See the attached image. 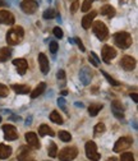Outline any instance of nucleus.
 <instances>
[{"label":"nucleus","instance_id":"2eb2a0df","mask_svg":"<svg viewBox=\"0 0 138 161\" xmlns=\"http://www.w3.org/2000/svg\"><path fill=\"white\" fill-rule=\"evenodd\" d=\"M39 64H40V69L42 74L49 73V60H47V56L44 53L39 54Z\"/></svg>","mask_w":138,"mask_h":161},{"label":"nucleus","instance_id":"ea45409f","mask_svg":"<svg viewBox=\"0 0 138 161\" xmlns=\"http://www.w3.org/2000/svg\"><path fill=\"white\" fill-rule=\"evenodd\" d=\"M78 8H79V1H78V0H75V1H73L72 5H70V12L75 13L78 10Z\"/></svg>","mask_w":138,"mask_h":161},{"label":"nucleus","instance_id":"4be33fe9","mask_svg":"<svg viewBox=\"0 0 138 161\" xmlns=\"http://www.w3.org/2000/svg\"><path fill=\"white\" fill-rule=\"evenodd\" d=\"M39 133L41 137H44V136H51V137H54L55 133L53 132V129L49 127V125H46V124H42L39 127Z\"/></svg>","mask_w":138,"mask_h":161},{"label":"nucleus","instance_id":"6e6552de","mask_svg":"<svg viewBox=\"0 0 138 161\" xmlns=\"http://www.w3.org/2000/svg\"><path fill=\"white\" fill-rule=\"evenodd\" d=\"M21 8L26 14H33L39 8V4L35 0H23L21 3Z\"/></svg>","mask_w":138,"mask_h":161},{"label":"nucleus","instance_id":"49530a36","mask_svg":"<svg viewBox=\"0 0 138 161\" xmlns=\"http://www.w3.org/2000/svg\"><path fill=\"white\" fill-rule=\"evenodd\" d=\"M61 95H63V96H65V95H68V92H66V91H61Z\"/></svg>","mask_w":138,"mask_h":161},{"label":"nucleus","instance_id":"f8f14e48","mask_svg":"<svg viewBox=\"0 0 138 161\" xmlns=\"http://www.w3.org/2000/svg\"><path fill=\"white\" fill-rule=\"evenodd\" d=\"M91 78H92V73H91V70H90L87 67H83L82 69H81V72H79V79H81V82H82L84 86L90 84V82H91Z\"/></svg>","mask_w":138,"mask_h":161},{"label":"nucleus","instance_id":"473e14b6","mask_svg":"<svg viewBox=\"0 0 138 161\" xmlns=\"http://www.w3.org/2000/svg\"><path fill=\"white\" fill-rule=\"evenodd\" d=\"M120 161H134V156H133L132 152H124L122 154Z\"/></svg>","mask_w":138,"mask_h":161},{"label":"nucleus","instance_id":"c85d7f7f","mask_svg":"<svg viewBox=\"0 0 138 161\" xmlns=\"http://www.w3.org/2000/svg\"><path fill=\"white\" fill-rule=\"evenodd\" d=\"M59 138L63 142H69L70 139H72V136H70V133H68L66 130H60L59 132Z\"/></svg>","mask_w":138,"mask_h":161},{"label":"nucleus","instance_id":"2f4dec72","mask_svg":"<svg viewBox=\"0 0 138 161\" xmlns=\"http://www.w3.org/2000/svg\"><path fill=\"white\" fill-rule=\"evenodd\" d=\"M105 129H106L105 124H104V123H98V124L95 125V129L93 130H95V134H100V133H104Z\"/></svg>","mask_w":138,"mask_h":161},{"label":"nucleus","instance_id":"20e7f679","mask_svg":"<svg viewBox=\"0 0 138 161\" xmlns=\"http://www.w3.org/2000/svg\"><path fill=\"white\" fill-rule=\"evenodd\" d=\"M78 151L75 147H65L60 151L59 154V159L60 161H72L77 157Z\"/></svg>","mask_w":138,"mask_h":161},{"label":"nucleus","instance_id":"9b49d317","mask_svg":"<svg viewBox=\"0 0 138 161\" xmlns=\"http://www.w3.org/2000/svg\"><path fill=\"white\" fill-rule=\"evenodd\" d=\"M16 22V18H14V16L8 12V10H0V23L1 25H13V23Z\"/></svg>","mask_w":138,"mask_h":161},{"label":"nucleus","instance_id":"dca6fc26","mask_svg":"<svg viewBox=\"0 0 138 161\" xmlns=\"http://www.w3.org/2000/svg\"><path fill=\"white\" fill-rule=\"evenodd\" d=\"M13 64L17 67V69H18V73H19L21 75H23V74H26V70H27V68H28V64H27V60L26 59H14L13 60Z\"/></svg>","mask_w":138,"mask_h":161},{"label":"nucleus","instance_id":"6ab92c4d","mask_svg":"<svg viewBox=\"0 0 138 161\" xmlns=\"http://www.w3.org/2000/svg\"><path fill=\"white\" fill-rule=\"evenodd\" d=\"M12 89L16 93H19V95L30 93V91H31L30 86H26V84H12Z\"/></svg>","mask_w":138,"mask_h":161},{"label":"nucleus","instance_id":"aec40b11","mask_svg":"<svg viewBox=\"0 0 138 161\" xmlns=\"http://www.w3.org/2000/svg\"><path fill=\"white\" fill-rule=\"evenodd\" d=\"M12 155V147L7 145H0V159L5 160Z\"/></svg>","mask_w":138,"mask_h":161},{"label":"nucleus","instance_id":"f03ea898","mask_svg":"<svg viewBox=\"0 0 138 161\" xmlns=\"http://www.w3.org/2000/svg\"><path fill=\"white\" fill-rule=\"evenodd\" d=\"M114 42L120 49H128L132 45V36L128 32H118L114 35Z\"/></svg>","mask_w":138,"mask_h":161},{"label":"nucleus","instance_id":"a18cd8bd","mask_svg":"<svg viewBox=\"0 0 138 161\" xmlns=\"http://www.w3.org/2000/svg\"><path fill=\"white\" fill-rule=\"evenodd\" d=\"M0 5H7V3L4 0H0Z\"/></svg>","mask_w":138,"mask_h":161},{"label":"nucleus","instance_id":"7ed1b4c3","mask_svg":"<svg viewBox=\"0 0 138 161\" xmlns=\"http://www.w3.org/2000/svg\"><path fill=\"white\" fill-rule=\"evenodd\" d=\"M92 30H93V34L96 35V37L98 40H106L107 36H109V30L107 27L105 26V23H102L101 21H96L93 22V26H92Z\"/></svg>","mask_w":138,"mask_h":161},{"label":"nucleus","instance_id":"5701e85b","mask_svg":"<svg viewBox=\"0 0 138 161\" xmlns=\"http://www.w3.org/2000/svg\"><path fill=\"white\" fill-rule=\"evenodd\" d=\"M10 55H12L10 47H1V49H0V61H1V63L7 61L9 58H10Z\"/></svg>","mask_w":138,"mask_h":161},{"label":"nucleus","instance_id":"c03bdc74","mask_svg":"<svg viewBox=\"0 0 138 161\" xmlns=\"http://www.w3.org/2000/svg\"><path fill=\"white\" fill-rule=\"evenodd\" d=\"M106 161H119V160H118L116 157H109Z\"/></svg>","mask_w":138,"mask_h":161},{"label":"nucleus","instance_id":"a19ab883","mask_svg":"<svg viewBox=\"0 0 138 161\" xmlns=\"http://www.w3.org/2000/svg\"><path fill=\"white\" fill-rule=\"evenodd\" d=\"M56 77H58L59 79H64V78H65V73H64V70H59L58 74H56Z\"/></svg>","mask_w":138,"mask_h":161},{"label":"nucleus","instance_id":"f3484780","mask_svg":"<svg viewBox=\"0 0 138 161\" xmlns=\"http://www.w3.org/2000/svg\"><path fill=\"white\" fill-rule=\"evenodd\" d=\"M31 157V151L27 146H22V147L18 150V160L19 161H30Z\"/></svg>","mask_w":138,"mask_h":161},{"label":"nucleus","instance_id":"c9c22d12","mask_svg":"<svg viewBox=\"0 0 138 161\" xmlns=\"http://www.w3.org/2000/svg\"><path fill=\"white\" fill-rule=\"evenodd\" d=\"M49 49H50V51L53 54H55L56 51H58V49H59V46H58V42L56 41H51L50 42V46H49Z\"/></svg>","mask_w":138,"mask_h":161},{"label":"nucleus","instance_id":"4c0bfd02","mask_svg":"<svg viewBox=\"0 0 138 161\" xmlns=\"http://www.w3.org/2000/svg\"><path fill=\"white\" fill-rule=\"evenodd\" d=\"M73 41H74L77 45H78V47L81 49V51H86V47H84V45L82 44V41H81L79 37H75V39H73Z\"/></svg>","mask_w":138,"mask_h":161},{"label":"nucleus","instance_id":"423d86ee","mask_svg":"<svg viewBox=\"0 0 138 161\" xmlns=\"http://www.w3.org/2000/svg\"><path fill=\"white\" fill-rule=\"evenodd\" d=\"M86 156L91 160V161H98L100 160V155L97 152V147L96 143L92 141H90L86 143Z\"/></svg>","mask_w":138,"mask_h":161},{"label":"nucleus","instance_id":"37998d69","mask_svg":"<svg viewBox=\"0 0 138 161\" xmlns=\"http://www.w3.org/2000/svg\"><path fill=\"white\" fill-rule=\"evenodd\" d=\"M31 120H32V118H31V116H28V118H27V121H26V125H30L31 123H32Z\"/></svg>","mask_w":138,"mask_h":161},{"label":"nucleus","instance_id":"ddd939ff","mask_svg":"<svg viewBox=\"0 0 138 161\" xmlns=\"http://www.w3.org/2000/svg\"><path fill=\"white\" fill-rule=\"evenodd\" d=\"M26 141L30 147L32 148H40V142H39V138H37L36 133H33V132H28L26 133Z\"/></svg>","mask_w":138,"mask_h":161},{"label":"nucleus","instance_id":"c756f323","mask_svg":"<svg viewBox=\"0 0 138 161\" xmlns=\"http://www.w3.org/2000/svg\"><path fill=\"white\" fill-rule=\"evenodd\" d=\"M101 73L104 74V77H105V78L107 79V82L110 83V84H113V86H119V84H120V83L118 82V80H115V79H114V78L111 77V75H110V74H107V73L105 72V70H101Z\"/></svg>","mask_w":138,"mask_h":161},{"label":"nucleus","instance_id":"09e8293b","mask_svg":"<svg viewBox=\"0 0 138 161\" xmlns=\"http://www.w3.org/2000/svg\"><path fill=\"white\" fill-rule=\"evenodd\" d=\"M49 1H50V0H49Z\"/></svg>","mask_w":138,"mask_h":161},{"label":"nucleus","instance_id":"4468645a","mask_svg":"<svg viewBox=\"0 0 138 161\" xmlns=\"http://www.w3.org/2000/svg\"><path fill=\"white\" fill-rule=\"evenodd\" d=\"M111 109H113V113L114 115H115L118 119H123L124 118V107H123V105L119 101H113L111 102Z\"/></svg>","mask_w":138,"mask_h":161},{"label":"nucleus","instance_id":"f704fd0d","mask_svg":"<svg viewBox=\"0 0 138 161\" xmlns=\"http://www.w3.org/2000/svg\"><path fill=\"white\" fill-rule=\"evenodd\" d=\"M8 93H9V88L0 83V97H7Z\"/></svg>","mask_w":138,"mask_h":161},{"label":"nucleus","instance_id":"412c9836","mask_svg":"<svg viewBox=\"0 0 138 161\" xmlns=\"http://www.w3.org/2000/svg\"><path fill=\"white\" fill-rule=\"evenodd\" d=\"M46 89V83H40V84H37V87L33 89V91H31V97L32 98H36V97H39L40 95L44 93V91Z\"/></svg>","mask_w":138,"mask_h":161},{"label":"nucleus","instance_id":"0eeeda50","mask_svg":"<svg viewBox=\"0 0 138 161\" xmlns=\"http://www.w3.org/2000/svg\"><path fill=\"white\" fill-rule=\"evenodd\" d=\"M101 56H102V60L105 61L106 64H109L110 63V60L116 56V50L114 49V47H111V46L105 45L102 47V50H101Z\"/></svg>","mask_w":138,"mask_h":161},{"label":"nucleus","instance_id":"cd10ccee","mask_svg":"<svg viewBox=\"0 0 138 161\" xmlns=\"http://www.w3.org/2000/svg\"><path fill=\"white\" fill-rule=\"evenodd\" d=\"M47 154H49L50 157H56L58 156V147L54 142H51L50 146H49V150H47Z\"/></svg>","mask_w":138,"mask_h":161},{"label":"nucleus","instance_id":"79ce46f5","mask_svg":"<svg viewBox=\"0 0 138 161\" xmlns=\"http://www.w3.org/2000/svg\"><path fill=\"white\" fill-rule=\"evenodd\" d=\"M131 98L134 102H138V96H137V93H131Z\"/></svg>","mask_w":138,"mask_h":161},{"label":"nucleus","instance_id":"b1692460","mask_svg":"<svg viewBox=\"0 0 138 161\" xmlns=\"http://www.w3.org/2000/svg\"><path fill=\"white\" fill-rule=\"evenodd\" d=\"M100 13L102 14V16H106L109 18H111L115 16V8L111 7V5H104L101 8V10H100Z\"/></svg>","mask_w":138,"mask_h":161},{"label":"nucleus","instance_id":"f257e3e1","mask_svg":"<svg viewBox=\"0 0 138 161\" xmlns=\"http://www.w3.org/2000/svg\"><path fill=\"white\" fill-rule=\"evenodd\" d=\"M23 37H25V30L19 26L14 27L12 30H9V32L7 34V42L10 46H16L18 44H21Z\"/></svg>","mask_w":138,"mask_h":161},{"label":"nucleus","instance_id":"7c9ffc66","mask_svg":"<svg viewBox=\"0 0 138 161\" xmlns=\"http://www.w3.org/2000/svg\"><path fill=\"white\" fill-rule=\"evenodd\" d=\"M88 59H90V63H91L93 67H98V64H100V61H98V58H97V55L95 54V53H91L88 56Z\"/></svg>","mask_w":138,"mask_h":161},{"label":"nucleus","instance_id":"1a4fd4ad","mask_svg":"<svg viewBox=\"0 0 138 161\" xmlns=\"http://www.w3.org/2000/svg\"><path fill=\"white\" fill-rule=\"evenodd\" d=\"M3 132H4V138L7 141H14L18 138V133H17L16 127H13L10 124L3 125Z\"/></svg>","mask_w":138,"mask_h":161},{"label":"nucleus","instance_id":"bb28decb","mask_svg":"<svg viewBox=\"0 0 138 161\" xmlns=\"http://www.w3.org/2000/svg\"><path fill=\"white\" fill-rule=\"evenodd\" d=\"M50 120L56 123V124H63V118L60 116V114L58 111H53L50 114Z\"/></svg>","mask_w":138,"mask_h":161},{"label":"nucleus","instance_id":"39448f33","mask_svg":"<svg viewBox=\"0 0 138 161\" xmlns=\"http://www.w3.org/2000/svg\"><path fill=\"white\" fill-rule=\"evenodd\" d=\"M133 143V139L131 137H122L115 142V146H114V152H122L127 148H129Z\"/></svg>","mask_w":138,"mask_h":161},{"label":"nucleus","instance_id":"72a5a7b5","mask_svg":"<svg viewBox=\"0 0 138 161\" xmlns=\"http://www.w3.org/2000/svg\"><path fill=\"white\" fill-rule=\"evenodd\" d=\"M92 7V0H84L82 4V10L83 12H88Z\"/></svg>","mask_w":138,"mask_h":161},{"label":"nucleus","instance_id":"393cba45","mask_svg":"<svg viewBox=\"0 0 138 161\" xmlns=\"http://www.w3.org/2000/svg\"><path fill=\"white\" fill-rule=\"evenodd\" d=\"M102 107H104L102 104H92V105L88 107V114L91 116H96L98 114V111H101Z\"/></svg>","mask_w":138,"mask_h":161},{"label":"nucleus","instance_id":"de8ad7c7","mask_svg":"<svg viewBox=\"0 0 138 161\" xmlns=\"http://www.w3.org/2000/svg\"><path fill=\"white\" fill-rule=\"evenodd\" d=\"M0 121H1V116H0Z\"/></svg>","mask_w":138,"mask_h":161},{"label":"nucleus","instance_id":"58836bf2","mask_svg":"<svg viewBox=\"0 0 138 161\" xmlns=\"http://www.w3.org/2000/svg\"><path fill=\"white\" fill-rule=\"evenodd\" d=\"M54 35H55L56 39H61V37H63V31L60 30V27H55L54 28Z\"/></svg>","mask_w":138,"mask_h":161},{"label":"nucleus","instance_id":"a211bd4d","mask_svg":"<svg viewBox=\"0 0 138 161\" xmlns=\"http://www.w3.org/2000/svg\"><path fill=\"white\" fill-rule=\"evenodd\" d=\"M96 12H91V13H88L87 16H84L83 17V19H82V27H83V30H88L90 27H91V23L93 22L95 19V17H96Z\"/></svg>","mask_w":138,"mask_h":161},{"label":"nucleus","instance_id":"9d476101","mask_svg":"<svg viewBox=\"0 0 138 161\" xmlns=\"http://www.w3.org/2000/svg\"><path fill=\"white\" fill-rule=\"evenodd\" d=\"M122 68L125 69V70H133L136 68V59L133 56H129V55H125L122 58Z\"/></svg>","mask_w":138,"mask_h":161},{"label":"nucleus","instance_id":"e433bc0d","mask_svg":"<svg viewBox=\"0 0 138 161\" xmlns=\"http://www.w3.org/2000/svg\"><path fill=\"white\" fill-rule=\"evenodd\" d=\"M58 105H59V107H60V109H61V110H63V111L68 113V111H66V105H65V100H64L63 97H59V98H58Z\"/></svg>","mask_w":138,"mask_h":161},{"label":"nucleus","instance_id":"a878e982","mask_svg":"<svg viewBox=\"0 0 138 161\" xmlns=\"http://www.w3.org/2000/svg\"><path fill=\"white\" fill-rule=\"evenodd\" d=\"M42 17H44V19H53V18H55V17H59V14L55 9H46Z\"/></svg>","mask_w":138,"mask_h":161}]
</instances>
